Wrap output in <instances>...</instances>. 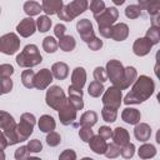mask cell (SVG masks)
Listing matches in <instances>:
<instances>
[{
	"label": "cell",
	"mask_w": 160,
	"mask_h": 160,
	"mask_svg": "<svg viewBox=\"0 0 160 160\" xmlns=\"http://www.w3.org/2000/svg\"><path fill=\"white\" fill-rule=\"evenodd\" d=\"M154 90V82L148 76H140L131 92L125 98V104H138L145 101Z\"/></svg>",
	"instance_id": "1"
},
{
	"label": "cell",
	"mask_w": 160,
	"mask_h": 160,
	"mask_svg": "<svg viewBox=\"0 0 160 160\" xmlns=\"http://www.w3.org/2000/svg\"><path fill=\"white\" fill-rule=\"evenodd\" d=\"M16 62L24 68L35 66L41 62V55L39 54V50L35 45H26L25 49L18 55Z\"/></svg>",
	"instance_id": "2"
},
{
	"label": "cell",
	"mask_w": 160,
	"mask_h": 160,
	"mask_svg": "<svg viewBox=\"0 0 160 160\" xmlns=\"http://www.w3.org/2000/svg\"><path fill=\"white\" fill-rule=\"evenodd\" d=\"M116 18H118V10L115 8H109V9L104 10L100 14V16H95V19L99 24L101 35H104L105 38H110V32H111L110 25L115 22Z\"/></svg>",
	"instance_id": "3"
},
{
	"label": "cell",
	"mask_w": 160,
	"mask_h": 160,
	"mask_svg": "<svg viewBox=\"0 0 160 160\" xmlns=\"http://www.w3.org/2000/svg\"><path fill=\"white\" fill-rule=\"evenodd\" d=\"M86 6H88L86 1H72L71 4L66 5L62 10H60L58 12V15H59V18H61L65 21H71L72 18H75L78 14L84 12Z\"/></svg>",
	"instance_id": "4"
},
{
	"label": "cell",
	"mask_w": 160,
	"mask_h": 160,
	"mask_svg": "<svg viewBox=\"0 0 160 160\" xmlns=\"http://www.w3.org/2000/svg\"><path fill=\"white\" fill-rule=\"evenodd\" d=\"M0 128L5 129V134L9 138L10 145L19 142L18 138H16V126H15V121H14L12 116H10L6 112L0 111Z\"/></svg>",
	"instance_id": "5"
},
{
	"label": "cell",
	"mask_w": 160,
	"mask_h": 160,
	"mask_svg": "<svg viewBox=\"0 0 160 160\" xmlns=\"http://www.w3.org/2000/svg\"><path fill=\"white\" fill-rule=\"evenodd\" d=\"M46 102L49 106H51L56 110H61L66 104L65 95H64L62 90L59 86H51L46 94Z\"/></svg>",
	"instance_id": "6"
},
{
	"label": "cell",
	"mask_w": 160,
	"mask_h": 160,
	"mask_svg": "<svg viewBox=\"0 0 160 160\" xmlns=\"http://www.w3.org/2000/svg\"><path fill=\"white\" fill-rule=\"evenodd\" d=\"M35 124V118L30 114H24L21 118V122L16 128V138L18 141H24L32 132V126Z\"/></svg>",
	"instance_id": "7"
},
{
	"label": "cell",
	"mask_w": 160,
	"mask_h": 160,
	"mask_svg": "<svg viewBox=\"0 0 160 160\" xmlns=\"http://www.w3.org/2000/svg\"><path fill=\"white\" fill-rule=\"evenodd\" d=\"M19 44L20 40L15 34H6L2 38H0V51L11 55L19 49Z\"/></svg>",
	"instance_id": "8"
},
{
	"label": "cell",
	"mask_w": 160,
	"mask_h": 160,
	"mask_svg": "<svg viewBox=\"0 0 160 160\" xmlns=\"http://www.w3.org/2000/svg\"><path fill=\"white\" fill-rule=\"evenodd\" d=\"M106 68H108L109 78L112 81V84L120 86V82L124 81V75H125V70L122 69L121 64L115 61V60H111V61L108 62Z\"/></svg>",
	"instance_id": "9"
},
{
	"label": "cell",
	"mask_w": 160,
	"mask_h": 160,
	"mask_svg": "<svg viewBox=\"0 0 160 160\" xmlns=\"http://www.w3.org/2000/svg\"><path fill=\"white\" fill-rule=\"evenodd\" d=\"M121 100V91L118 88H109L106 94L104 95V104L112 106V109H118Z\"/></svg>",
	"instance_id": "10"
},
{
	"label": "cell",
	"mask_w": 160,
	"mask_h": 160,
	"mask_svg": "<svg viewBox=\"0 0 160 160\" xmlns=\"http://www.w3.org/2000/svg\"><path fill=\"white\" fill-rule=\"evenodd\" d=\"M78 32L80 34V36L82 38L84 41L89 42L94 39V31H92V25L90 24V21L88 19H82L78 22L76 25Z\"/></svg>",
	"instance_id": "11"
},
{
	"label": "cell",
	"mask_w": 160,
	"mask_h": 160,
	"mask_svg": "<svg viewBox=\"0 0 160 160\" xmlns=\"http://www.w3.org/2000/svg\"><path fill=\"white\" fill-rule=\"evenodd\" d=\"M18 31L21 36H30L34 34L35 31V21L31 18H26L24 20H21V22L18 25Z\"/></svg>",
	"instance_id": "12"
},
{
	"label": "cell",
	"mask_w": 160,
	"mask_h": 160,
	"mask_svg": "<svg viewBox=\"0 0 160 160\" xmlns=\"http://www.w3.org/2000/svg\"><path fill=\"white\" fill-rule=\"evenodd\" d=\"M75 115H76V110L74 109V106L70 102L65 104V106L59 112L60 120H61V122L64 125H69L70 122H72V120L75 119Z\"/></svg>",
	"instance_id": "13"
},
{
	"label": "cell",
	"mask_w": 160,
	"mask_h": 160,
	"mask_svg": "<svg viewBox=\"0 0 160 160\" xmlns=\"http://www.w3.org/2000/svg\"><path fill=\"white\" fill-rule=\"evenodd\" d=\"M51 74L48 69H42L35 78H34V86L39 89H44L48 86V84L51 82Z\"/></svg>",
	"instance_id": "14"
},
{
	"label": "cell",
	"mask_w": 160,
	"mask_h": 160,
	"mask_svg": "<svg viewBox=\"0 0 160 160\" xmlns=\"http://www.w3.org/2000/svg\"><path fill=\"white\" fill-rule=\"evenodd\" d=\"M151 42L144 38V39H138L134 44V52L136 55H145L150 51V48H151Z\"/></svg>",
	"instance_id": "15"
},
{
	"label": "cell",
	"mask_w": 160,
	"mask_h": 160,
	"mask_svg": "<svg viewBox=\"0 0 160 160\" xmlns=\"http://www.w3.org/2000/svg\"><path fill=\"white\" fill-rule=\"evenodd\" d=\"M89 142H90V148L96 154H104L105 150H106V148H108L105 140L102 138H100V136H92Z\"/></svg>",
	"instance_id": "16"
},
{
	"label": "cell",
	"mask_w": 160,
	"mask_h": 160,
	"mask_svg": "<svg viewBox=\"0 0 160 160\" xmlns=\"http://www.w3.org/2000/svg\"><path fill=\"white\" fill-rule=\"evenodd\" d=\"M126 36H128V26L125 24H118L111 29L110 38L119 41V40H124Z\"/></svg>",
	"instance_id": "17"
},
{
	"label": "cell",
	"mask_w": 160,
	"mask_h": 160,
	"mask_svg": "<svg viewBox=\"0 0 160 160\" xmlns=\"http://www.w3.org/2000/svg\"><path fill=\"white\" fill-rule=\"evenodd\" d=\"M85 82V71L82 68H76L72 74V88L80 90Z\"/></svg>",
	"instance_id": "18"
},
{
	"label": "cell",
	"mask_w": 160,
	"mask_h": 160,
	"mask_svg": "<svg viewBox=\"0 0 160 160\" xmlns=\"http://www.w3.org/2000/svg\"><path fill=\"white\" fill-rule=\"evenodd\" d=\"M39 128L44 132H49V131L51 132L54 130V128H55V121H54V119L51 116L44 115V116H41L40 121H39Z\"/></svg>",
	"instance_id": "19"
},
{
	"label": "cell",
	"mask_w": 160,
	"mask_h": 160,
	"mask_svg": "<svg viewBox=\"0 0 160 160\" xmlns=\"http://www.w3.org/2000/svg\"><path fill=\"white\" fill-rule=\"evenodd\" d=\"M150 134H151L150 128L146 124H140L135 128V136L140 141H146L150 138Z\"/></svg>",
	"instance_id": "20"
},
{
	"label": "cell",
	"mask_w": 160,
	"mask_h": 160,
	"mask_svg": "<svg viewBox=\"0 0 160 160\" xmlns=\"http://www.w3.org/2000/svg\"><path fill=\"white\" fill-rule=\"evenodd\" d=\"M62 1H44L42 2V10L46 14H56L61 10Z\"/></svg>",
	"instance_id": "21"
},
{
	"label": "cell",
	"mask_w": 160,
	"mask_h": 160,
	"mask_svg": "<svg viewBox=\"0 0 160 160\" xmlns=\"http://www.w3.org/2000/svg\"><path fill=\"white\" fill-rule=\"evenodd\" d=\"M122 119L128 124H136L140 120V114L136 109H125L122 112Z\"/></svg>",
	"instance_id": "22"
},
{
	"label": "cell",
	"mask_w": 160,
	"mask_h": 160,
	"mask_svg": "<svg viewBox=\"0 0 160 160\" xmlns=\"http://www.w3.org/2000/svg\"><path fill=\"white\" fill-rule=\"evenodd\" d=\"M52 74H54V76L56 79H60V80L65 79L68 76V74H69L66 64H64V62H56V64H54V66H52Z\"/></svg>",
	"instance_id": "23"
},
{
	"label": "cell",
	"mask_w": 160,
	"mask_h": 160,
	"mask_svg": "<svg viewBox=\"0 0 160 160\" xmlns=\"http://www.w3.org/2000/svg\"><path fill=\"white\" fill-rule=\"evenodd\" d=\"M114 141L118 145H126L129 141V135L125 129L122 128H116L114 132Z\"/></svg>",
	"instance_id": "24"
},
{
	"label": "cell",
	"mask_w": 160,
	"mask_h": 160,
	"mask_svg": "<svg viewBox=\"0 0 160 160\" xmlns=\"http://www.w3.org/2000/svg\"><path fill=\"white\" fill-rule=\"evenodd\" d=\"M96 120H98V115L94 111H88L81 116L80 124L82 126H85V128H90L96 122Z\"/></svg>",
	"instance_id": "25"
},
{
	"label": "cell",
	"mask_w": 160,
	"mask_h": 160,
	"mask_svg": "<svg viewBox=\"0 0 160 160\" xmlns=\"http://www.w3.org/2000/svg\"><path fill=\"white\" fill-rule=\"evenodd\" d=\"M59 46H60L64 51H71V50L75 48V39H74L72 36H70V35L62 36V38H60Z\"/></svg>",
	"instance_id": "26"
},
{
	"label": "cell",
	"mask_w": 160,
	"mask_h": 160,
	"mask_svg": "<svg viewBox=\"0 0 160 160\" xmlns=\"http://www.w3.org/2000/svg\"><path fill=\"white\" fill-rule=\"evenodd\" d=\"M41 9H42V6H40V4H38V2H34V1H29V2H25V5H24V10H25V12L28 14V15H36V14H39L40 11H41Z\"/></svg>",
	"instance_id": "27"
},
{
	"label": "cell",
	"mask_w": 160,
	"mask_h": 160,
	"mask_svg": "<svg viewBox=\"0 0 160 160\" xmlns=\"http://www.w3.org/2000/svg\"><path fill=\"white\" fill-rule=\"evenodd\" d=\"M44 49L46 52H55L58 49V42L55 41V39L52 36H48L44 39V44H42Z\"/></svg>",
	"instance_id": "28"
},
{
	"label": "cell",
	"mask_w": 160,
	"mask_h": 160,
	"mask_svg": "<svg viewBox=\"0 0 160 160\" xmlns=\"http://www.w3.org/2000/svg\"><path fill=\"white\" fill-rule=\"evenodd\" d=\"M155 154H156V150L152 145H144L139 150V156L142 159H148L150 156H154Z\"/></svg>",
	"instance_id": "29"
},
{
	"label": "cell",
	"mask_w": 160,
	"mask_h": 160,
	"mask_svg": "<svg viewBox=\"0 0 160 160\" xmlns=\"http://www.w3.org/2000/svg\"><path fill=\"white\" fill-rule=\"evenodd\" d=\"M22 84L26 88H34V72H32V70H25L22 72Z\"/></svg>",
	"instance_id": "30"
},
{
	"label": "cell",
	"mask_w": 160,
	"mask_h": 160,
	"mask_svg": "<svg viewBox=\"0 0 160 160\" xmlns=\"http://www.w3.org/2000/svg\"><path fill=\"white\" fill-rule=\"evenodd\" d=\"M38 28H39V30L41 31V32H45V31H48L49 29H50V26H51V20L50 19H48L46 16H40L39 19H38Z\"/></svg>",
	"instance_id": "31"
},
{
	"label": "cell",
	"mask_w": 160,
	"mask_h": 160,
	"mask_svg": "<svg viewBox=\"0 0 160 160\" xmlns=\"http://www.w3.org/2000/svg\"><path fill=\"white\" fill-rule=\"evenodd\" d=\"M102 90H104V88L99 81H94V82H91L89 85V94L91 96H95V98L99 96L102 92Z\"/></svg>",
	"instance_id": "32"
},
{
	"label": "cell",
	"mask_w": 160,
	"mask_h": 160,
	"mask_svg": "<svg viewBox=\"0 0 160 160\" xmlns=\"http://www.w3.org/2000/svg\"><path fill=\"white\" fill-rule=\"evenodd\" d=\"M104 8H105V4L102 2V1H91L90 2V9L92 10V12H94V16H96L99 12L101 14L102 11H104Z\"/></svg>",
	"instance_id": "33"
},
{
	"label": "cell",
	"mask_w": 160,
	"mask_h": 160,
	"mask_svg": "<svg viewBox=\"0 0 160 160\" xmlns=\"http://www.w3.org/2000/svg\"><path fill=\"white\" fill-rule=\"evenodd\" d=\"M146 39L151 42V44H156L159 41V31L158 28H151L149 29L148 34H146Z\"/></svg>",
	"instance_id": "34"
},
{
	"label": "cell",
	"mask_w": 160,
	"mask_h": 160,
	"mask_svg": "<svg viewBox=\"0 0 160 160\" xmlns=\"http://www.w3.org/2000/svg\"><path fill=\"white\" fill-rule=\"evenodd\" d=\"M125 14H126L128 18H131V19L138 18L140 15V8L136 6V5H129L125 10Z\"/></svg>",
	"instance_id": "35"
},
{
	"label": "cell",
	"mask_w": 160,
	"mask_h": 160,
	"mask_svg": "<svg viewBox=\"0 0 160 160\" xmlns=\"http://www.w3.org/2000/svg\"><path fill=\"white\" fill-rule=\"evenodd\" d=\"M12 72H14V69L11 65H1L0 66V79H9Z\"/></svg>",
	"instance_id": "36"
},
{
	"label": "cell",
	"mask_w": 160,
	"mask_h": 160,
	"mask_svg": "<svg viewBox=\"0 0 160 160\" xmlns=\"http://www.w3.org/2000/svg\"><path fill=\"white\" fill-rule=\"evenodd\" d=\"M11 86H12V82L10 79H0V94L10 91Z\"/></svg>",
	"instance_id": "37"
},
{
	"label": "cell",
	"mask_w": 160,
	"mask_h": 160,
	"mask_svg": "<svg viewBox=\"0 0 160 160\" xmlns=\"http://www.w3.org/2000/svg\"><path fill=\"white\" fill-rule=\"evenodd\" d=\"M134 150H135L134 145L128 142V144L122 148V150H121V155H122L125 159H129V158H131V156L134 155Z\"/></svg>",
	"instance_id": "38"
},
{
	"label": "cell",
	"mask_w": 160,
	"mask_h": 160,
	"mask_svg": "<svg viewBox=\"0 0 160 160\" xmlns=\"http://www.w3.org/2000/svg\"><path fill=\"white\" fill-rule=\"evenodd\" d=\"M102 116H104L105 121L112 122V121H115V118H116V110L114 109V110H111V112H109L108 108H104V110H102Z\"/></svg>",
	"instance_id": "39"
},
{
	"label": "cell",
	"mask_w": 160,
	"mask_h": 160,
	"mask_svg": "<svg viewBox=\"0 0 160 160\" xmlns=\"http://www.w3.org/2000/svg\"><path fill=\"white\" fill-rule=\"evenodd\" d=\"M80 138L84 140V141H90V139L92 138V130L90 128H82L79 132Z\"/></svg>",
	"instance_id": "40"
},
{
	"label": "cell",
	"mask_w": 160,
	"mask_h": 160,
	"mask_svg": "<svg viewBox=\"0 0 160 160\" xmlns=\"http://www.w3.org/2000/svg\"><path fill=\"white\" fill-rule=\"evenodd\" d=\"M41 142L39 141V140H31L30 142H29V145H28V149H29V151H32V152H39V151H41Z\"/></svg>",
	"instance_id": "41"
},
{
	"label": "cell",
	"mask_w": 160,
	"mask_h": 160,
	"mask_svg": "<svg viewBox=\"0 0 160 160\" xmlns=\"http://www.w3.org/2000/svg\"><path fill=\"white\" fill-rule=\"evenodd\" d=\"M46 141H48V144L49 145H51V146H55V145H58L59 142H60V136L56 134V132H50V135H48V138H46Z\"/></svg>",
	"instance_id": "42"
},
{
	"label": "cell",
	"mask_w": 160,
	"mask_h": 160,
	"mask_svg": "<svg viewBox=\"0 0 160 160\" xmlns=\"http://www.w3.org/2000/svg\"><path fill=\"white\" fill-rule=\"evenodd\" d=\"M28 154H29L28 148H26V146H21V148H19V149L15 151V159H16V160H22V159H25V158L28 156Z\"/></svg>",
	"instance_id": "43"
},
{
	"label": "cell",
	"mask_w": 160,
	"mask_h": 160,
	"mask_svg": "<svg viewBox=\"0 0 160 160\" xmlns=\"http://www.w3.org/2000/svg\"><path fill=\"white\" fill-rule=\"evenodd\" d=\"M94 76H95V79L98 80V81H106V74H105V71H104V69L102 68H96L95 69V72H94Z\"/></svg>",
	"instance_id": "44"
},
{
	"label": "cell",
	"mask_w": 160,
	"mask_h": 160,
	"mask_svg": "<svg viewBox=\"0 0 160 160\" xmlns=\"http://www.w3.org/2000/svg\"><path fill=\"white\" fill-rule=\"evenodd\" d=\"M105 154H106L108 158H115V156H118V155L120 154V151H119L114 145H109V146L106 148V150H105Z\"/></svg>",
	"instance_id": "45"
},
{
	"label": "cell",
	"mask_w": 160,
	"mask_h": 160,
	"mask_svg": "<svg viewBox=\"0 0 160 160\" xmlns=\"http://www.w3.org/2000/svg\"><path fill=\"white\" fill-rule=\"evenodd\" d=\"M75 158H76V155H75V152L72 150H65L60 155L59 160H75Z\"/></svg>",
	"instance_id": "46"
},
{
	"label": "cell",
	"mask_w": 160,
	"mask_h": 160,
	"mask_svg": "<svg viewBox=\"0 0 160 160\" xmlns=\"http://www.w3.org/2000/svg\"><path fill=\"white\" fill-rule=\"evenodd\" d=\"M99 136L102 138L104 140H105V139H109V138L111 136V130H110V128H108V126H101V128L99 129Z\"/></svg>",
	"instance_id": "47"
},
{
	"label": "cell",
	"mask_w": 160,
	"mask_h": 160,
	"mask_svg": "<svg viewBox=\"0 0 160 160\" xmlns=\"http://www.w3.org/2000/svg\"><path fill=\"white\" fill-rule=\"evenodd\" d=\"M88 44H89L90 49H92V50H98V49H100V48L102 46V41L99 40V39H96V38H94V39H92L91 41H89Z\"/></svg>",
	"instance_id": "48"
},
{
	"label": "cell",
	"mask_w": 160,
	"mask_h": 160,
	"mask_svg": "<svg viewBox=\"0 0 160 160\" xmlns=\"http://www.w3.org/2000/svg\"><path fill=\"white\" fill-rule=\"evenodd\" d=\"M64 32H65V26L62 24H58L55 26V35L58 38H62L64 36Z\"/></svg>",
	"instance_id": "49"
},
{
	"label": "cell",
	"mask_w": 160,
	"mask_h": 160,
	"mask_svg": "<svg viewBox=\"0 0 160 160\" xmlns=\"http://www.w3.org/2000/svg\"><path fill=\"white\" fill-rule=\"evenodd\" d=\"M6 145H8V142H6V140H5L4 135H2V132L0 131V151H2V149H4Z\"/></svg>",
	"instance_id": "50"
},
{
	"label": "cell",
	"mask_w": 160,
	"mask_h": 160,
	"mask_svg": "<svg viewBox=\"0 0 160 160\" xmlns=\"http://www.w3.org/2000/svg\"><path fill=\"white\" fill-rule=\"evenodd\" d=\"M4 159H5V155L2 151H0V160H4Z\"/></svg>",
	"instance_id": "51"
},
{
	"label": "cell",
	"mask_w": 160,
	"mask_h": 160,
	"mask_svg": "<svg viewBox=\"0 0 160 160\" xmlns=\"http://www.w3.org/2000/svg\"><path fill=\"white\" fill-rule=\"evenodd\" d=\"M114 2H115V4H122V2H124V0H115Z\"/></svg>",
	"instance_id": "52"
},
{
	"label": "cell",
	"mask_w": 160,
	"mask_h": 160,
	"mask_svg": "<svg viewBox=\"0 0 160 160\" xmlns=\"http://www.w3.org/2000/svg\"><path fill=\"white\" fill-rule=\"evenodd\" d=\"M26 160H41V159H38V158H28Z\"/></svg>",
	"instance_id": "53"
},
{
	"label": "cell",
	"mask_w": 160,
	"mask_h": 160,
	"mask_svg": "<svg viewBox=\"0 0 160 160\" xmlns=\"http://www.w3.org/2000/svg\"><path fill=\"white\" fill-rule=\"evenodd\" d=\"M82 160H92V159H91V158H84Z\"/></svg>",
	"instance_id": "54"
}]
</instances>
